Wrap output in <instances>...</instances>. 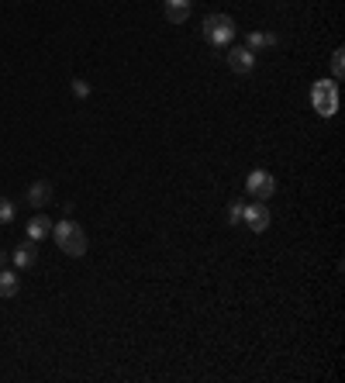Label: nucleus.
<instances>
[{
  "label": "nucleus",
  "instance_id": "obj_1",
  "mask_svg": "<svg viewBox=\"0 0 345 383\" xmlns=\"http://www.w3.org/2000/svg\"><path fill=\"white\" fill-rule=\"evenodd\" d=\"M52 238L55 245L62 249L66 255H86V235H83V228L77 225V221H69V218H62V221H55L52 225Z\"/></svg>",
  "mask_w": 345,
  "mask_h": 383
},
{
  "label": "nucleus",
  "instance_id": "obj_2",
  "mask_svg": "<svg viewBox=\"0 0 345 383\" xmlns=\"http://www.w3.org/2000/svg\"><path fill=\"white\" fill-rule=\"evenodd\" d=\"M235 35H239L235 18H228V14H211V18H204V42H211L214 49L232 45Z\"/></svg>",
  "mask_w": 345,
  "mask_h": 383
},
{
  "label": "nucleus",
  "instance_id": "obj_3",
  "mask_svg": "<svg viewBox=\"0 0 345 383\" xmlns=\"http://www.w3.org/2000/svg\"><path fill=\"white\" fill-rule=\"evenodd\" d=\"M311 104H315V111H318L321 118H332L339 111V90H335V83L318 79L315 90H311Z\"/></svg>",
  "mask_w": 345,
  "mask_h": 383
},
{
  "label": "nucleus",
  "instance_id": "obj_4",
  "mask_svg": "<svg viewBox=\"0 0 345 383\" xmlns=\"http://www.w3.org/2000/svg\"><path fill=\"white\" fill-rule=\"evenodd\" d=\"M245 194H252L256 201H269L276 194V179L269 177L266 170H252L249 179H245Z\"/></svg>",
  "mask_w": 345,
  "mask_h": 383
},
{
  "label": "nucleus",
  "instance_id": "obj_5",
  "mask_svg": "<svg viewBox=\"0 0 345 383\" xmlns=\"http://www.w3.org/2000/svg\"><path fill=\"white\" fill-rule=\"evenodd\" d=\"M242 221H245L252 231H266V228H269V207H266L263 201L249 204L245 211H242Z\"/></svg>",
  "mask_w": 345,
  "mask_h": 383
},
{
  "label": "nucleus",
  "instance_id": "obj_6",
  "mask_svg": "<svg viewBox=\"0 0 345 383\" xmlns=\"http://www.w3.org/2000/svg\"><path fill=\"white\" fill-rule=\"evenodd\" d=\"M11 259H14V266H18V270H31V266L38 262V242H35V238L21 242V245L11 252Z\"/></svg>",
  "mask_w": 345,
  "mask_h": 383
},
{
  "label": "nucleus",
  "instance_id": "obj_7",
  "mask_svg": "<svg viewBox=\"0 0 345 383\" xmlns=\"http://www.w3.org/2000/svg\"><path fill=\"white\" fill-rule=\"evenodd\" d=\"M228 66H232V73H242V77H245V73H252V66H256V52L252 49H232L228 52Z\"/></svg>",
  "mask_w": 345,
  "mask_h": 383
},
{
  "label": "nucleus",
  "instance_id": "obj_8",
  "mask_svg": "<svg viewBox=\"0 0 345 383\" xmlns=\"http://www.w3.org/2000/svg\"><path fill=\"white\" fill-rule=\"evenodd\" d=\"M162 14L169 25H183L190 18V0H162Z\"/></svg>",
  "mask_w": 345,
  "mask_h": 383
},
{
  "label": "nucleus",
  "instance_id": "obj_9",
  "mask_svg": "<svg viewBox=\"0 0 345 383\" xmlns=\"http://www.w3.org/2000/svg\"><path fill=\"white\" fill-rule=\"evenodd\" d=\"M49 201H52V183L38 179V183H31V187H28V204H31V207H45Z\"/></svg>",
  "mask_w": 345,
  "mask_h": 383
},
{
  "label": "nucleus",
  "instance_id": "obj_10",
  "mask_svg": "<svg viewBox=\"0 0 345 383\" xmlns=\"http://www.w3.org/2000/svg\"><path fill=\"white\" fill-rule=\"evenodd\" d=\"M49 235H52V221H49L45 214H35V218L28 221V238L42 242V238H49Z\"/></svg>",
  "mask_w": 345,
  "mask_h": 383
},
{
  "label": "nucleus",
  "instance_id": "obj_11",
  "mask_svg": "<svg viewBox=\"0 0 345 383\" xmlns=\"http://www.w3.org/2000/svg\"><path fill=\"white\" fill-rule=\"evenodd\" d=\"M21 290V277L14 270H0V297H14Z\"/></svg>",
  "mask_w": 345,
  "mask_h": 383
},
{
  "label": "nucleus",
  "instance_id": "obj_12",
  "mask_svg": "<svg viewBox=\"0 0 345 383\" xmlns=\"http://www.w3.org/2000/svg\"><path fill=\"white\" fill-rule=\"evenodd\" d=\"M276 45V35H266V31H249V45L245 49H273Z\"/></svg>",
  "mask_w": 345,
  "mask_h": 383
},
{
  "label": "nucleus",
  "instance_id": "obj_13",
  "mask_svg": "<svg viewBox=\"0 0 345 383\" xmlns=\"http://www.w3.org/2000/svg\"><path fill=\"white\" fill-rule=\"evenodd\" d=\"M14 218H18V207H14V201L0 194V225H11Z\"/></svg>",
  "mask_w": 345,
  "mask_h": 383
},
{
  "label": "nucleus",
  "instance_id": "obj_14",
  "mask_svg": "<svg viewBox=\"0 0 345 383\" xmlns=\"http://www.w3.org/2000/svg\"><path fill=\"white\" fill-rule=\"evenodd\" d=\"M73 94L77 97H90V83L86 79H73Z\"/></svg>",
  "mask_w": 345,
  "mask_h": 383
},
{
  "label": "nucleus",
  "instance_id": "obj_15",
  "mask_svg": "<svg viewBox=\"0 0 345 383\" xmlns=\"http://www.w3.org/2000/svg\"><path fill=\"white\" fill-rule=\"evenodd\" d=\"M342 55H345L342 49H335V55H332V73L335 77H342Z\"/></svg>",
  "mask_w": 345,
  "mask_h": 383
},
{
  "label": "nucleus",
  "instance_id": "obj_16",
  "mask_svg": "<svg viewBox=\"0 0 345 383\" xmlns=\"http://www.w3.org/2000/svg\"><path fill=\"white\" fill-rule=\"evenodd\" d=\"M242 211H245V207H242V201H235V204L228 207V218H232V225H239V221H242Z\"/></svg>",
  "mask_w": 345,
  "mask_h": 383
},
{
  "label": "nucleus",
  "instance_id": "obj_17",
  "mask_svg": "<svg viewBox=\"0 0 345 383\" xmlns=\"http://www.w3.org/2000/svg\"><path fill=\"white\" fill-rule=\"evenodd\" d=\"M4 266H7V252H0V270H4Z\"/></svg>",
  "mask_w": 345,
  "mask_h": 383
}]
</instances>
